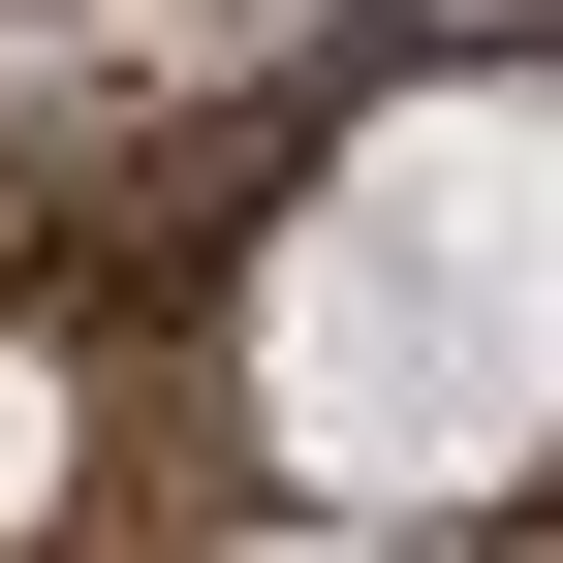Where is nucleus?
Here are the masks:
<instances>
[{
  "label": "nucleus",
  "mask_w": 563,
  "mask_h": 563,
  "mask_svg": "<svg viewBox=\"0 0 563 563\" xmlns=\"http://www.w3.org/2000/svg\"><path fill=\"white\" fill-rule=\"evenodd\" d=\"M251 439L313 470V501L439 532L501 501L563 439V95L532 63H470V95H376L313 157V220L251 282Z\"/></svg>",
  "instance_id": "f257e3e1"
},
{
  "label": "nucleus",
  "mask_w": 563,
  "mask_h": 563,
  "mask_svg": "<svg viewBox=\"0 0 563 563\" xmlns=\"http://www.w3.org/2000/svg\"><path fill=\"white\" fill-rule=\"evenodd\" d=\"M0 532H63V376L0 344Z\"/></svg>",
  "instance_id": "f03ea898"
}]
</instances>
